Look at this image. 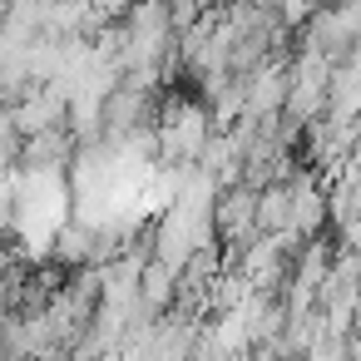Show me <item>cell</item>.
I'll return each mask as SVG.
<instances>
[{
    "instance_id": "cell-2",
    "label": "cell",
    "mask_w": 361,
    "mask_h": 361,
    "mask_svg": "<svg viewBox=\"0 0 361 361\" xmlns=\"http://www.w3.org/2000/svg\"><path fill=\"white\" fill-rule=\"evenodd\" d=\"M65 114H70V99H65L55 85H40V90H30L20 104H11V119H16L20 139H35V134L60 129V124H65Z\"/></svg>"
},
{
    "instance_id": "cell-5",
    "label": "cell",
    "mask_w": 361,
    "mask_h": 361,
    "mask_svg": "<svg viewBox=\"0 0 361 361\" xmlns=\"http://www.w3.org/2000/svg\"><path fill=\"white\" fill-rule=\"evenodd\" d=\"M351 322H361V277H356V307H351Z\"/></svg>"
},
{
    "instance_id": "cell-4",
    "label": "cell",
    "mask_w": 361,
    "mask_h": 361,
    "mask_svg": "<svg viewBox=\"0 0 361 361\" xmlns=\"http://www.w3.org/2000/svg\"><path fill=\"white\" fill-rule=\"evenodd\" d=\"M252 228H257V238L292 233V193H287V183H267V188H257Z\"/></svg>"
},
{
    "instance_id": "cell-1",
    "label": "cell",
    "mask_w": 361,
    "mask_h": 361,
    "mask_svg": "<svg viewBox=\"0 0 361 361\" xmlns=\"http://www.w3.org/2000/svg\"><path fill=\"white\" fill-rule=\"evenodd\" d=\"M287 193H292V233L297 238H322L326 233V183L312 169H297L287 178Z\"/></svg>"
},
{
    "instance_id": "cell-3",
    "label": "cell",
    "mask_w": 361,
    "mask_h": 361,
    "mask_svg": "<svg viewBox=\"0 0 361 361\" xmlns=\"http://www.w3.org/2000/svg\"><path fill=\"white\" fill-rule=\"evenodd\" d=\"M75 139H70V129L60 124V129H50V134H35V139H25L20 144V159H16V169L20 173H65L70 164H75Z\"/></svg>"
}]
</instances>
